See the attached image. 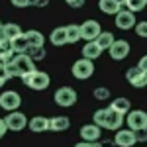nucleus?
<instances>
[{
	"label": "nucleus",
	"mask_w": 147,
	"mask_h": 147,
	"mask_svg": "<svg viewBox=\"0 0 147 147\" xmlns=\"http://www.w3.org/2000/svg\"><path fill=\"white\" fill-rule=\"evenodd\" d=\"M125 79H127V82L131 86H136V88L147 86V73H143L139 67H129L125 71Z\"/></svg>",
	"instance_id": "nucleus-6"
},
{
	"label": "nucleus",
	"mask_w": 147,
	"mask_h": 147,
	"mask_svg": "<svg viewBox=\"0 0 147 147\" xmlns=\"http://www.w3.org/2000/svg\"><path fill=\"white\" fill-rule=\"evenodd\" d=\"M125 122L129 125V129H134V131L145 129L147 127V112H143V110H131V112L125 114Z\"/></svg>",
	"instance_id": "nucleus-5"
},
{
	"label": "nucleus",
	"mask_w": 147,
	"mask_h": 147,
	"mask_svg": "<svg viewBox=\"0 0 147 147\" xmlns=\"http://www.w3.org/2000/svg\"><path fill=\"white\" fill-rule=\"evenodd\" d=\"M94 98L96 100H110V90L104 86H98V88H94Z\"/></svg>",
	"instance_id": "nucleus-31"
},
{
	"label": "nucleus",
	"mask_w": 147,
	"mask_h": 147,
	"mask_svg": "<svg viewBox=\"0 0 147 147\" xmlns=\"http://www.w3.org/2000/svg\"><path fill=\"white\" fill-rule=\"evenodd\" d=\"M106 116H108V108H100V110H96L94 116H92V120H94V124L104 127V122H106Z\"/></svg>",
	"instance_id": "nucleus-29"
},
{
	"label": "nucleus",
	"mask_w": 147,
	"mask_h": 147,
	"mask_svg": "<svg viewBox=\"0 0 147 147\" xmlns=\"http://www.w3.org/2000/svg\"><path fill=\"white\" fill-rule=\"evenodd\" d=\"M49 41H51V45H55V47L65 45L67 43V30L65 28H55L51 32V35H49Z\"/></svg>",
	"instance_id": "nucleus-21"
},
{
	"label": "nucleus",
	"mask_w": 147,
	"mask_h": 147,
	"mask_svg": "<svg viewBox=\"0 0 147 147\" xmlns=\"http://www.w3.org/2000/svg\"><path fill=\"white\" fill-rule=\"evenodd\" d=\"M71 127V122H69L67 116H53L49 120V129L51 131H65Z\"/></svg>",
	"instance_id": "nucleus-18"
},
{
	"label": "nucleus",
	"mask_w": 147,
	"mask_h": 147,
	"mask_svg": "<svg viewBox=\"0 0 147 147\" xmlns=\"http://www.w3.org/2000/svg\"><path fill=\"white\" fill-rule=\"evenodd\" d=\"M65 2H67V4H71V2H75V0H65Z\"/></svg>",
	"instance_id": "nucleus-42"
},
{
	"label": "nucleus",
	"mask_w": 147,
	"mask_h": 147,
	"mask_svg": "<svg viewBox=\"0 0 147 147\" xmlns=\"http://www.w3.org/2000/svg\"><path fill=\"white\" fill-rule=\"evenodd\" d=\"M28 127H30L34 134H43V131L49 129V118H45V116H34V118L30 120Z\"/></svg>",
	"instance_id": "nucleus-17"
},
{
	"label": "nucleus",
	"mask_w": 147,
	"mask_h": 147,
	"mask_svg": "<svg viewBox=\"0 0 147 147\" xmlns=\"http://www.w3.org/2000/svg\"><path fill=\"white\" fill-rule=\"evenodd\" d=\"M6 65V73H8V79H22V73L18 71V67L14 65V61H10V63H4Z\"/></svg>",
	"instance_id": "nucleus-30"
},
{
	"label": "nucleus",
	"mask_w": 147,
	"mask_h": 147,
	"mask_svg": "<svg viewBox=\"0 0 147 147\" xmlns=\"http://www.w3.org/2000/svg\"><path fill=\"white\" fill-rule=\"evenodd\" d=\"M94 41H96V43H98V47L104 51V49H110V47H112V43L116 41V37H114L112 32H100V35H98Z\"/></svg>",
	"instance_id": "nucleus-24"
},
{
	"label": "nucleus",
	"mask_w": 147,
	"mask_h": 147,
	"mask_svg": "<svg viewBox=\"0 0 147 147\" xmlns=\"http://www.w3.org/2000/svg\"><path fill=\"white\" fill-rule=\"evenodd\" d=\"M4 122H6V125H8V129H12V131H22L24 127L30 124L28 118H26V114L18 112V110H16V112H10L8 116H6Z\"/></svg>",
	"instance_id": "nucleus-7"
},
{
	"label": "nucleus",
	"mask_w": 147,
	"mask_h": 147,
	"mask_svg": "<svg viewBox=\"0 0 147 147\" xmlns=\"http://www.w3.org/2000/svg\"><path fill=\"white\" fill-rule=\"evenodd\" d=\"M22 28L18 26V24H2V28H0V39H8L12 41L14 37H18V35H22Z\"/></svg>",
	"instance_id": "nucleus-15"
},
{
	"label": "nucleus",
	"mask_w": 147,
	"mask_h": 147,
	"mask_svg": "<svg viewBox=\"0 0 147 147\" xmlns=\"http://www.w3.org/2000/svg\"><path fill=\"white\" fill-rule=\"evenodd\" d=\"M8 80V73H6V65L4 63H0V86L4 84Z\"/></svg>",
	"instance_id": "nucleus-34"
},
{
	"label": "nucleus",
	"mask_w": 147,
	"mask_h": 147,
	"mask_svg": "<svg viewBox=\"0 0 147 147\" xmlns=\"http://www.w3.org/2000/svg\"><path fill=\"white\" fill-rule=\"evenodd\" d=\"M110 110L125 116V114L129 112V100H127V98H116V100L110 102Z\"/></svg>",
	"instance_id": "nucleus-25"
},
{
	"label": "nucleus",
	"mask_w": 147,
	"mask_h": 147,
	"mask_svg": "<svg viewBox=\"0 0 147 147\" xmlns=\"http://www.w3.org/2000/svg\"><path fill=\"white\" fill-rule=\"evenodd\" d=\"M0 28H2V22H0Z\"/></svg>",
	"instance_id": "nucleus-43"
},
{
	"label": "nucleus",
	"mask_w": 147,
	"mask_h": 147,
	"mask_svg": "<svg viewBox=\"0 0 147 147\" xmlns=\"http://www.w3.org/2000/svg\"><path fill=\"white\" fill-rule=\"evenodd\" d=\"M65 30H67V43H77L80 39V26L69 24Z\"/></svg>",
	"instance_id": "nucleus-27"
},
{
	"label": "nucleus",
	"mask_w": 147,
	"mask_h": 147,
	"mask_svg": "<svg viewBox=\"0 0 147 147\" xmlns=\"http://www.w3.org/2000/svg\"><path fill=\"white\" fill-rule=\"evenodd\" d=\"M100 24L96 20H86V22L80 26V39H86V41H94L98 35H100Z\"/></svg>",
	"instance_id": "nucleus-8"
},
{
	"label": "nucleus",
	"mask_w": 147,
	"mask_h": 147,
	"mask_svg": "<svg viewBox=\"0 0 147 147\" xmlns=\"http://www.w3.org/2000/svg\"><path fill=\"white\" fill-rule=\"evenodd\" d=\"M124 116L118 112H114L108 108V116H106V122H104V127L106 129H112V131H118V129H122V124H124Z\"/></svg>",
	"instance_id": "nucleus-14"
},
{
	"label": "nucleus",
	"mask_w": 147,
	"mask_h": 147,
	"mask_svg": "<svg viewBox=\"0 0 147 147\" xmlns=\"http://www.w3.org/2000/svg\"><path fill=\"white\" fill-rule=\"evenodd\" d=\"M122 6L129 12H141L147 6V0H122Z\"/></svg>",
	"instance_id": "nucleus-26"
},
{
	"label": "nucleus",
	"mask_w": 147,
	"mask_h": 147,
	"mask_svg": "<svg viewBox=\"0 0 147 147\" xmlns=\"http://www.w3.org/2000/svg\"><path fill=\"white\" fill-rule=\"evenodd\" d=\"M116 143H114V139L112 141H102V147H114Z\"/></svg>",
	"instance_id": "nucleus-41"
},
{
	"label": "nucleus",
	"mask_w": 147,
	"mask_h": 147,
	"mask_svg": "<svg viewBox=\"0 0 147 147\" xmlns=\"http://www.w3.org/2000/svg\"><path fill=\"white\" fill-rule=\"evenodd\" d=\"M75 147H102V143L100 141H80Z\"/></svg>",
	"instance_id": "nucleus-35"
},
{
	"label": "nucleus",
	"mask_w": 147,
	"mask_h": 147,
	"mask_svg": "<svg viewBox=\"0 0 147 147\" xmlns=\"http://www.w3.org/2000/svg\"><path fill=\"white\" fill-rule=\"evenodd\" d=\"M22 80H24V84L28 88H32V90H45L49 86V82H51L49 75L43 73V71H37V69L32 71V73H28V75H24Z\"/></svg>",
	"instance_id": "nucleus-1"
},
{
	"label": "nucleus",
	"mask_w": 147,
	"mask_h": 147,
	"mask_svg": "<svg viewBox=\"0 0 147 147\" xmlns=\"http://www.w3.org/2000/svg\"><path fill=\"white\" fill-rule=\"evenodd\" d=\"M137 67L141 69L143 73H147V55H143L141 59H139V63H137Z\"/></svg>",
	"instance_id": "nucleus-38"
},
{
	"label": "nucleus",
	"mask_w": 147,
	"mask_h": 147,
	"mask_svg": "<svg viewBox=\"0 0 147 147\" xmlns=\"http://www.w3.org/2000/svg\"><path fill=\"white\" fill-rule=\"evenodd\" d=\"M26 55L30 57L32 61H43L45 59V47H30L28 51H26Z\"/></svg>",
	"instance_id": "nucleus-28"
},
{
	"label": "nucleus",
	"mask_w": 147,
	"mask_h": 147,
	"mask_svg": "<svg viewBox=\"0 0 147 147\" xmlns=\"http://www.w3.org/2000/svg\"><path fill=\"white\" fill-rule=\"evenodd\" d=\"M136 141H137V143H147V127H145V129H137V131H136Z\"/></svg>",
	"instance_id": "nucleus-33"
},
{
	"label": "nucleus",
	"mask_w": 147,
	"mask_h": 147,
	"mask_svg": "<svg viewBox=\"0 0 147 147\" xmlns=\"http://www.w3.org/2000/svg\"><path fill=\"white\" fill-rule=\"evenodd\" d=\"M116 26L120 30H131L137 26V20H136V14L129 10H122L116 14Z\"/></svg>",
	"instance_id": "nucleus-10"
},
{
	"label": "nucleus",
	"mask_w": 147,
	"mask_h": 147,
	"mask_svg": "<svg viewBox=\"0 0 147 147\" xmlns=\"http://www.w3.org/2000/svg\"><path fill=\"white\" fill-rule=\"evenodd\" d=\"M6 129H8L6 122H4V120H0V137H4V136H6Z\"/></svg>",
	"instance_id": "nucleus-39"
},
{
	"label": "nucleus",
	"mask_w": 147,
	"mask_h": 147,
	"mask_svg": "<svg viewBox=\"0 0 147 147\" xmlns=\"http://www.w3.org/2000/svg\"><path fill=\"white\" fill-rule=\"evenodd\" d=\"M22 104V96L16 90H6L0 94V108L6 112H16Z\"/></svg>",
	"instance_id": "nucleus-4"
},
{
	"label": "nucleus",
	"mask_w": 147,
	"mask_h": 147,
	"mask_svg": "<svg viewBox=\"0 0 147 147\" xmlns=\"http://www.w3.org/2000/svg\"><path fill=\"white\" fill-rule=\"evenodd\" d=\"M10 43H12V49H14V53H16V55H20V53H26V51L30 49V43H28L26 32H24L22 35H18V37H14Z\"/></svg>",
	"instance_id": "nucleus-22"
},
{
	"label": "nucleus",
	"mask_w": 147,
	"mask_h": 147,
	"mask_svg": "<svg viewBox=\"0 0 147 147\" xmlns=\"http://www.w3.org/2000/svg\"><path fill=\"white\" fill-rule=\"evenodd\" d=\"M73 77L79 80H84V79H90L92 75H94V63H92L90 59H79V61H75L73 63Z\"/></svg>",
	"instance_id": "nucleus-2"
},
{
	"label": "nucleus",
	"mask_w": 147,
	"mask_h": 147,
	"mask_svg": "<svg viewBox=\"0 0 147 147\" xmlns=\"http://www.w3.org/2000/svg\"><path fill=\"white\" fill-rule=\"evenodd\" d=\"M49 4V0H30V6H37V8H43Z\"/></svg>",
	"instance_id": "nucleus-36"
},
{
	"label": "nucleus",
	"mask_w": 147,
	"mask_h": 147,
	"mask_svg": "<svg viewBox=\"0 0 147 147\" xmlns=\"http://www.w3.org/2000/svg\"><path fill=\"white\" fill-rule=\"evenodd\" d=\"M26 37H28L30 47H43V43H45L43 34H41V32H37V30H30V32H26Z\"/></svg>",
	"instance_id": "nucleus-23"
},
{
	"label": "nucleus",
	"mask_w": 147,
	"mask_h": 147,
	"mask_svg": "<svg viewBox=\"0 0 147 147\" xmlns=\"http://www.w3.org/2000/svg\"><path fill=\"white\" fill-rule=\"evenodd\" d=\"M102 127L96 124H84L82 127H80V137H82V141H98L100 139V131Z\"/></svg>",
	"instance_id": "nucleus-13"
},
{
	"label": "nucleus",
	"mask_w": 147,
	"mask_h": 147,
	"mask_svg": "<svg viewBox=\"0 0 147 147\" xmlns=\"http://www.w3.org/2000/svg\"><path fill=\"white\" fill-rule=\"evenodd\" d=\"M114 143L118 147H131V145H136L137 141H136V131L134 129H118L116 131V137H114Z\"/></svg>",
	"instance_id": "nucleus-9"
},
{
	"label": "nucleus",
	"mask_w": 147,
	"mask_h": 147,
	"mask_svg": "<svg viewBox=\"0 0 147 147\" xmlns=\"http://www.w3.org/2000/svg\"><path fill=\"white\" fill-rule=\"evenodd\" d=\"M14 49L8 39H0V63H10L14 59Z\"/></svg>",
	"instance_id": "nucleus-20"
},
{
	"label": "nucleus",
	"mask_w": 147,
	"mask_h": 147,
	"mask_svg": "<svg viewBox=\"0 0 147 147\" xmlns=\"http://www.w3.org/2000/svg\"><path fill=\"white\" fill-rule=\"evenodd\" d=\"M12 61H14V65L18 67V71L22 73V77H24V75H28V73H32V71H35V63H34V61H32L28 55H26V53L16 55Z\"/></svg>",
	"instance_id": "nucleus-12"
},
{
	"label": "nucleus",
	"mask_w": 147,
	"mask_h": 147,
	"mask_svg": "<svg viewBox=\"0 0 147 147\" xmlns=\"http://www.w3.org/2000/svg\"><path fill=\"white\" fill-rule=\"evenodd\" d=\"M136 34L139 35V37H147V20H145V22H137Z\"/></svg>",
	"instance_id": "nucleus-32"
},
{
	"label": "nucleus",
	"mask_w": 147,
	"mask_h": 147,
	"mask_svg": "<svg viewBox=\"0 0 147 147\" xmlns=\"http://www.w3.org/2000/svg\"><path fill=\"white\" fill-rule=\"evenodd\" d=\"M55 102H57V106H61V108H71V106H75V104H77V92H75V88H71V86H61V88H57Z\"/></svg>",
	"instance_id": "nucleus-3"
},
{
	"label": "nucleus",
	"mask_w": 147,
	"mask_h": 147,
	"mask_svg": "<svg viewBox=\"0 0 147 147\" xmlns=\"http://www.w3.org/2000/svg\"><path fill=\"white\" fill-rule=\"evenodd\" d=\"M69 6H71V8H82V6H84V0H75V2H71Z\"/></svg>",
	"instance_id": "nucleus-40"
},
{
	"label": "nucleus",
	"mask_w": 147,
	"mask_h": 147,
	"mask_svg": "<svg viewBox=\"0 0 147 147\" xmlns=\"http://www.w3.org/2000/svg\"><path fill=\"white\" fill-rule=\"evenodd\" d=\"M82 57L84 59H90V61H94V59H98L100 57V53H102V49L98 47V43L96 41H86V45L82 47Z\"/></svg>",
	"instance_id": "nucleus-19"
},
{
	"label": "nucleus",
	"mask_w": 147,
	"mask_h": 147,
	"mask_svg": "<svg viewBox=\"0 0 147 147\" xmlns=\"http://www.w3.org/2000/svg\"><path fill=\"white\" fill-rule=\"evenodd\" d=\"M12 4L16 8H26V6H30V0H12Z\"/></svg>",
	"instance_id": "nucleus-37"
},
{
	"label": "nucleus",
	"mask_w": 147,
	"mask_h": 147,
	"mask_svg": "<svg viewBox=\"0 0 147 147\" xmlns=\"http://www.w3.org/2000/svg\"><path fill=\"white\" fill-rule=\"evenodd\" d=\"M98 8L104 14H110V16H116L118 12H122V0H98Z\"/></svg>",
	"instance_id": "nucleus-16"
},
{
	"label": "nucleus",
	"mask_w": 147,
	"mask_h": 147,
	"mask_svg": "<svg viewBox=\"0 0 147 147\" xmlns=\"http://www.w3.org/2000/svg\"><path fill=\"white\" fill-rule=\"evenodd\" d=\"M108 51H110V57L114 61H122V59H125L129 55V43L125 39H116Z\"/></svg>",
	"instance_id": "nucleus-11"
}]
</instances>
